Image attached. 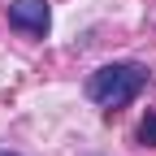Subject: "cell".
I'll return each instance as SVG.
<instances>
[{"mask_svg": "<svg viewBox=\"0 0 156 156\" xmlns=\"http://www.w3.org/2000/svg\"><path fill=\"white\" fill-rule=\"evenodd\" d=\"M0 156H13V152H0Z\"/></svg>", "mask_w": 156, "mask_h": 156, "instance_id": "obj_4", "label": "cell"}, {"mask_svg": "<svg viewBox=\"0 0 156 156\" xmlns=\"http://www.w3.org/2000/svg\"><path fill=\"white\" fill-rule=\"evenodd\" d=\"M9 26L26 30V35H48L52 13H48L44 0H13V5H9Z\"/></svg>", "mask_w": 156, "mask_h": 156, "instance_id": "obj_2", "label": "cell"}, {"mask_svg": "<svg viewBox=\"0 0 156 156\" xmlns=\"http://www.w3.org/2000/svg\"><path fill=\"white\" fill-rule=\"evenodd\" d=\"M143 83H147V69H143V65L117 61V65H104V69L91 74L87 95H91L100 108H122V104H130L134 95L143 91Z\"/></svg>", "mask_w": 156, "mask_h": 156, "instance_id": "obj_1", "label": "cell"}, {"mask_svg": "<svg viewBox=\"0 0 156 156\" xmlns=\"http://www.w3.org/2000/svg\"><path fill=\"white\" fill-rule=\"evenodd\" d=\"M139 143H147V147H156V113H147L143 122H139Z\"/></svg>", "mask_w": 156, "mask_h": 156, "instance_id": "obj_3", "label": "cell"}]
</instances>
